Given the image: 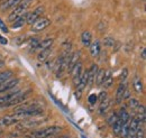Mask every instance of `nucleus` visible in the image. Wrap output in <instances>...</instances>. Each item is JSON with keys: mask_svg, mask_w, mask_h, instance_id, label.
I'll return each mask as SVG.
<instances>
[{"mask_svg": "<svg viewBox=\"0 0 146 138\" xmlns=\"http://www.w3.org/2000/svg\"><path fill=\"white\" fill-rule=\"evenodd\" d=\"M31 2H32V0H21L18 5L13 9V11L9 14L8 21L9 23H13V21H15L18 17H20L23 14H25L26 10H27V8L29 7Z\"/></svg>", "mask_w": 146, "mask_h": 138, "instance_id": "1", "label": "nucleus"}, {"mask_svg": "<svg viewBox=\"0 0 146 138\" xmlns=\"http://www.w3.org/2000/svg\"><path fill=\"white\" fill-rule=\"evenodd\" d=\"M62 130V127L58 126H51V127H46L43 129L36 130L34 133H32L31 137L32 138H46L51 137V136H55L56 134H58Z\"/></svg>", "mask_w": 146, "mask_h": 138, "instance_id": "2", "label": "nucleus"}, {"mask_svg": "<svg viewBox=\"0 0 146 138\" xmlns=\"http://www.w3.org/2000/svg\"><path fill=\"white\" fill-rule=\"evenodd\" d=\"M20 120H24L23 117L18 113H13V115H7L0 118V127H8L14 123H17Z\"/></svg>", "mask_w": 146, "mask_h": 138, "instance_id": "3", "label": "nucleus"}, {"mask_svg": "<svg viewBox=\"0 0 146 138\" xmlns=\"http://www.w3.org/2000/svg\"><path fill=\"white\" fill-rule=\"evenodd\" d=\"M44 13H45V8H44L43 6H38V7H36L33 11L27 13L26 24H28V25H33L37 19H39V18L43 16Z\"/></svg>", "mask_w": 146, "mask_h": 138, "instance_id": "4", "label": "nucleus"}, {"mask_svg": "<svg viewBox=\"0 0 146 138\" xmlns=\"http://www.w3.org/2000/svg\"><path fill=\"white\" fill-rule=\"evenodd\" d=\"M50 25H51V20L47 17H43L42 16L32 25V31L35 32V33H38V32H42L45 28H47Z\"/></svg>", "mask_w": 146, "mask_h": 138, "instance_id": "5", "label": "nucleus"}, {"mask_svg": "<svg viewBox=\"0 0 146 138\" xmlns=\"http://www.w3.org/2000/svg\"><path fill=\"white\" fill-rule=\"evenodd\" d=\"M141 125L142 123L139 122V120L136 117H134L130 121V123L128 125V131L126 138H136V133H137L138 128L141 127Z\"/></svg>", "mask_w": 146, "mask_h": 138, "instance_id": "6", "label": "nucleus"}, {"mask_svg": "<svg viewBox=\"0 0 146 138\" xmlns=\"http://www.w3.org/2000/svg\"><path fill=\"white\" fill-rule=\"evenodd\" d=\"M70 73H71V75H72L73 84H74V86H76V84H78V82H79V80H80V78H81V75H82V73H83L81 61H79V62L73 66L72 70L70 71Z\"/></svg>", "mask_w": 146, "mask_h": 138, "instance_id": "7", "label": "nucleus"}, {"mask_svg": "<svg viewBox=\"0 0 146 138\" xmlns=\"http://www.w3.org/2000/svg\"><path fill=\"white\" fill-rule=\"evenodd\" d=\"M19 81H20L19 79H9V80H7V81L3 82L2 84H0V93L7 92V91H9V90L15 89L16 86H18Z\"/></svg>", "mask_w": 146, "mask_h": 138, "instance_id": "8", "label": "nucleus"}, {"mask_svg": "<svg viewBox=\"0 0 146 138\" xmlns=\"http://www.w3.org/2000/svg\"><path fill=\"white\" fill-rule=\"evenodd\" d=\"M31 90L29 91H27V92H25V93H20L19 96H17L15 99H13L11 101H9L8 104H5V107H11V105H18L20 104L21 102H24L25 100H27L28 99V96L31 94Z\"/></svg>", "mask_w": 146, "mask_h": 138, "instance_id": "9", "label": "nucleus"}, {"mask_svg": "<svg viewBox=\"0 0 146 138\" xmlns=\"http://www.w3.org/2000/svg\"><path fill=\"white\" fill-rule=\"evenodd\" d=\"M126 89H127L126 81L125 82H120V84L118 86V89H117V92H116V100H115V102L117 104L123 102V97H124V92H125Z\"/></svg>", "mask_w": 146, "mask_h": 138, "instance_id": "10", "label": "nucleus"}, {"mask_svg": "<svg viewBox=\"0 0 146 138\" xmlns=\"http://www.w3.org/2000/svg\"><path fill=\"white\" fill-rule=\"evenodd\" d=\"M21 0H2L0 2V10L5 11L8 9H13L15 8Z\"/></svg>", "mask_w": 146, "mask_h": 138, "instance_id": "11", "label": "nucleus"}, {"mask_svg": "<svg viewBox=\"0 0 146 138\" xmlns=\"http://www.w3.org/2000/svg\"><path fill=\"white\" fill-rule=\"evenodd\" d=\"M110 107H111V100H110V98L107 97L106 99H104L102 101H100V105H99V108H98L99 115H101V116L106 115L107 111L110 109Z\"/></svg>", "mask_w": 146, "mask_h": 138, "instance_id": "12", "label": "nucleus"}, {"mask_svg": "<svg viewBox=\"0 0 146 138\" xmlns=\"http://www.w3.org/2000/svg\"><path fill=\"white\" fill-rule=\"evenodd\" d=\"M98 65L97 64H92L90 66V69L88 70V84L87 86H91L94 83V79H96V75H97V72H98Z\"/></svg>", "mask_w": 146, "mask_h": 138, "instance_id": "13", "label": "nucleus"}, {"mask_svg": "<svg viewBox=\"0 0 146 138\" xmlns=\"http://www.w3.org/2000/svg\"><path fill=\"white\" fill-rule=\"evenodd\" d=\"M80 61V52H74L73 54L70 55V58H69V62H68V65H66V71H71L72 68Z\"/></svg>", "mask_w": 146, "mask_h": 138, "instance_id": "14", "label": "nucleus"}, {"mask_svg": "<svg viewBox=\"0 0 146 138\" xmlns=\"http://www.w3.org/2000/svg\"><path fill=\"white\" fill-rule=\"evenodd\" d=\"M113 83V79H112V72L110 70H107L105 71V76H104V81H102V84L106 89H108L110 86H112Z\"/></svg>", "mask_w": 146, "mask_h": 138, "instance_id": "15", "label": "nucleus"}, {"mask_svg": "<svg viewBox=\"0 0 146 138\" xmlns=\"http://www.w3.org/2000/svg\"><path fill=\"white\" fill-rule=\"evenodd\" d=\"M90 53L93 57H98L100 55L101 52V45H100V42L99 40H94L93 43L90 44Z\"/></svg>", "mask_w": 146, "mask_h": 138, "instance_id": "16", "label": "nucleus"}, {"mask_svg": "<svg viewBox=\"0 0 146 138\" xmlns=\"http://www.w3.org/2000/svg\"><path fill=\"white\" fill-rule=\"evenodd\" d=\"M26 18H27V13L23 14L20 17H18L15 21H13L11 28L13 29H18L20 27H24V25L26 24Z\"/></svg>", "mask_w": 146, "mask_h": 138, "instance_id": "17", "label": "nucleus"}, {"mask_svg": "<svg viewBox=\"0 0 146 138\" xmlns=\"http://www.w3.org/2000/svg\"><path fill=\"white\" fill-rule=\"evenodd\" d=\"M51 53H52V47H51V48H46V50L39 51V53L37 54V61L40 62V63H42V62H45V61L50 57Z\"/></svg>", "mask_w": 146, "mask_h": 138, "instance_id": "18", "label": "nucleus"}, {"mask_svg": "<svg viewBox=\"0 0 146 138\" xmlns=\"http://www.w3.org/2000/svg\"><path fill=\"white\" fill-rule=\"evenodd\" d=\"M92 40V36L91 33L89 31H84L82 35H81V42H82V45L86 46V47H89L90 44H91Z\"/></svg>", "mask_w": 146, "mask_h": 138, "instance_id": "19", "label": "nucleus"}, {"mask_svg": "<svg viewBox=\"0 0 146 138\" xmlns=\"http://www.w3.org/2000/svg\"><path fill=\"white\" fill-rule=\"evenodd\" d=\"M54 43V39L53 38H45L44 40L39 42V45H38V48L37 50H46V48H51L52 45Z\"/></svg>", "mask_w": 146, "mask_h": 138, "instance_id": "20", "label": "nucleus"}, {"mask_svg": "<svg viewBox=\"0 0 146 138\" xmlns=\"http://www.w3.org/2000/svg\"><path fill=\"white\" fill-rule=\"evenodd\" d=\"M133 86L134 89L137 93H142L143 92V83H142V80L139 76H135L134 78V81H133Z\"/></svg>", "mask_w": 146, "mask_h": 138, "instance_id": "21", "label": "nucleus"}, {"mask_svg": "<svg viewBox=\"0 0 146 138\" xmlns=\"http://www.w3.org/2000/svg\"><path fill=\"white\" fill-rule=\"evenodd\" d=\"M123 125H124V122L120 120L119 118L115 121V123L112 125V130H113V134H115L116 136H120V131H121Z\"/></svg>", "mask_w": 146, "mask_h": 138, "instance_id": "22", "label": "nucleus"}, {"mask_svg": "<svg viewBox=\"0 0 146 138\" xmlns=\"http://www.w3.org/2000/svg\"><path fill=\"white\" fill-rule=\"evenodd\" d=\"M14 75V72L8 70V71H5V72H0V84H2L3 82H6L7 80L11 79Z\"/></svg>", "mask_w": 146, "mask_h": 138, "instance_id": "23", "label": "nucleus"}, {"mask_svg": "<svg viewBox=\"0 0 146 138\" xmlns=\"http://www.w3.org/2000/svg\"><path fill=\"white\" fill-rule=\"evenodd\" d=\"M117 115H118V118L123 121L124 123H128V121L130 120V116L126 111V109H120L119 113H117Z\"/></svg>", "mask_w": 146, "mask_h": 138, "instance_id": "24", "label": "nucleus"}, {"mask_svg": "<svg viewBox=\"0 0 146 138\" xmlns=\"http://www.w3.org/2000/svg\"><path fill=\"white\" fill-rule=\"evenodd\" d=\"M104 76H105V70L98 69L96 79H94V83H96L97 86H101V84H102V81H104Z\"/></svg>", "mask_w": 146, "mask_h": 138, "instance_id": "25", "label": "nucleus"}, {"mask_svg": "<svg viewBox=\"0 0 146 138\" xmlns=\"http://www.w3.org/2000/svg\"><path fill=\"white\" fill-rule=\"evenodd\" d=\"M128 105H129V108H130L131 110H134V111L137 112V110H138L139 107H141V104H139V101H138L137 99H135V98H129Z\"/></svg>", "mask_w": 146, "mask_h": 138, "instance_id": "26", "label": "nucleus"}, {"mask_svg": "<svg viewBox=\"0 0 146 138\" xmlns=\"http://www.w3.org/2000/svg\"><path fill=\"white\" fill-rule=\"evenodd\" d=\"M104 45L105 46H107V47H112V46H115V44H116V40L112 38V37H110V36H107V37H105L104 38Z\"/></svg>", "mask_w": 146, "mask_h": 138, "instance_id": "27", "label": "nucleus"}, {"mask_svg": "<svg viewBox=\"0 0 146 138\" xmlns=\"http://www.w3.org/2000/svg\"><path fill=\"white\" fill-rule=\"evenodd\" d=\"M117 119H118V115H117L116 112H113V113H111L109 117H108L107 121H108V123H109V125H111V126H112V125L115 123V121L117 120Z\"/></svg>", "mask_w": 146, "mask_h": 138, "instance_id": "28", "label": "nucleus"}, {"mask_svg": "<svg viewBox=\"0 0 146 138\" xmlns=\"http://www.w3.org/2000/svg\"><path fill=\"white\" fill-rule=\"evenodd\" d=\"M127 76H128V69L125 68V69L123 70L121 74H120V82H125L126 79H127Z\"/></svg>", "mask_w": 146, "mask_h": 138, "instance_id": "29", "label": "nucleus"}, {"mask_svg": "<svg viewBox=\"0 0 146 138\" xmlns=\"http://www.w3.org/2000/svg\"><path fill=\"white\" fill-rule=\"evenodd\" d=\"M26 38H27V37H26V35H21V36H19L18 38H17L16 40H14V42H15L17 45H23V44L25 43Z\"/></svg>", "mask_w": 146, "mask_h": 138, "instance_id": "30", "label": "nucleus"}, {"mask_svg": "<svg viewBox=\"0 0 146 138\" xmlns=\"http://www.w3.org/2000/svg\"><path fill=\"white\" fill-rule=\"evenodd\" d=\"M136 138H145V130H144V128H142V127L138 128V130L136 133Z\"/></svg>", "mask_w": 146, "mask_h": 138, "instance_id": "31", "label": "nucleus"}, {"mask_svg": "<svg viewBox=\"0 0 146 138\" xmlns=\"http://www.w3.org/2000/svg\"><path fill=\"white\" fill-rule=\"evenodd\" d=\"M0 29L3 32V33H8L9 32V29H8V27H7V25H6V23L0 18Z\"/></svg>", "mask_w": 146, "mask_h": 138, "instance_id": "32", "label": "nucleus"}, {"mask_svg": "<svg viewBox=\"0 0 146 138\" xmlns=\"http://www.w3.org/2000/svg\"><path fill=\"white\" fill-rule=\"evenodd\" d=\"M97 98H98L100 101H102L104 99H106V98H107V92H106V91H101V92H100V94H99V96H97Z\"/></svg>", "mask_w": 146, "mask_h": 138, "instance_id": "33", "label": "nucleus"}, {"mask_svg": "<svg viewBox=\"0 0 146 138\" xmlns=\"http://www.w3.org/2000/svg\"><path fill=\"white\" fill-rule=\"evenodd\" d=\"M0 44L1 45H7L8 44V39L6 37H3V36L0 35Z\"/></svg>", "mask_w": 146, "mask_h": 138, "instance_id": "34", "label": "nucleus"}, {"mask_svg": "<svg viewBox=\"0 0 146 138\" xmlns=\"http://www.w3.org/2000/svg\"><path fill=\"white\" fill-rule=\"evenodd\" d=\"M97 99H98V98H97L96 94H91V96L89 97V102H90V104H94V102L97 101Z\"/></svg>", "mask_w": 146, "mask_h": 138, "instance_id": "35", "label": "nucleus"}, {"mask_svg": "<svg viewBox=\"0 0 146 138\" xmlns=\"http://www.w3.org/2000/svg\"><path fill=\"white\" fill-rule=\"evenodd\" d=\"M129 96H130V93H129V90H128V88L125 90V92H124V97H123V100H126V99H129Z\"/></svg>", "mask_w": 146, "mask_h": 138, "instance_id": "36", "label": "nucleus"}, {"mask_svg": "<svg viewBox=\"0 0 146 138\" xmlns=\"http://www.w3.org/2000/svg\"><path fill=\"white\" fill-rule=\"evenodd\" d=\"M142 58H143V61H145V58H146L145 47H143V48H142Z\"/></svg>", "mask_w": 146, "mask_h": 138, "instance_id": "37", "label": "nucleus"}, {"mask_svg": "<svg viewBox=\"0 0 146 138\" xmlns=\"http://www.w3.org/2000/svg\"><path fill=\"white\" fill-rule=\"evenodd\" d=\"M3 65H5V62H3L2 60H0V69H1V68H2Z\"/></svg>", "mask_w": 146, "mask_h": 138, "instance_id": "38", "label": "nucleus"}, {"mask_svg": "<svg viewBox=\"0 0 146 138\" xmlns=\"http://www.w3.org/2000/svg\"><path fill=\"white\" fill-rule=\"evenodd\" d=\"M0 1H2V0H0Z\"/></svg>", "mask_w": 146, "mask_h": 138, "instance_id": "39", "label": "nucleus"}]
</instances>
